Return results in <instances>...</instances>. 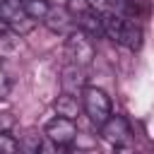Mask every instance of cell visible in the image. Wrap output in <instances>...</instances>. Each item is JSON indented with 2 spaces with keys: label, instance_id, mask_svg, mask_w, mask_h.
Instances as JSON below:
<instances>
[{
  "label": "cell",
  "instance_id": "obj_7",
  "mask_svg": "<svg viewBox=\"0 0 154 154\" xmlns=\"http://www.w3.org/2000/svg\"><path fill=\"white\" fill-rule=\"evenodd\" d=\"M75 26L82 29L84 34H89V36H103V29H101V12H99L94 5H91L89 10L75 14Z\"/></svg>",
  "mask_w": 154,
  "mask_h": 154
},
{
  "label": "cell",
  "instance_id": "obj_5",
  "mask_svg": "<svg viewBox=\"0 0 154 154\" xmlns=\"http://www.w3.org/2000/svg\"><path fill=\"white\" fill-rule=\"evenodd\" d=\"M99 132H101V140L108 142V144H113L116 149L130 144V140H132V130H130L128 118H125V116H118V113H116V116L111 113V116L99 125Z\"/></svg>",
  "mask_w": 154,
  "mask_h": 154
},
{
  "label": "cell",
  "instance_id": "obj_13",
  "mask_svg": "<svg viewBox=\"0 0 154 154\" xmlns=\"http://www.w3.org/2000/svg\"><path fill=\"white\" fill-rule=\"evenodd\" d=\"M7 91H10V77H7L5 67L0 65V99H5V96H7Z\"/></svg>",
  "mask_w": 154,
  "mask_h": 154
},
{
  "label": "cell",
  "instance_id": "obj_6",
  "mask_svg": "<svg viewBox=\"0 0 154 154\" xmlns=\"http://www.w3.org/2000/svg\"><path fill=\"white\" fill-rule=\"evenodd\" d=\"M41 22L48 26V31H53L58 36H67L72 29H77L75 26V17H72V12L67 7H53L51 5V10L46 12V17Z\"/></svg>",
  "mask_w": 154,
  "mask_h": 154
},
{
  "label": "cell",
  "instance_id": "obj_12",
  "mask_svg": "<svg viewBox=\"0 0 154 154\" xmlns=\"http://www.w3.org/2000/svg\"><path fill=\"white\" fill-rule=\"evenodd\" d=\"M89 7H91L89 0H67V10L72 12V17L79 14V12H84V10H89Z\"/></svg>",
  "mask_w": 154,
  "mask_h": 154
},
{
  "label": "cell",
  "instance_id": "obj_8",
  "mask_svg": "<svg viewBox=\"0 0 154 154\" xmlns=\"http://www.w3.org/2000/svg\"><path fill=\"white\" fill-rule=\"evenodd\" d=\"M53 108H55L58 116H65V118H72V120L82 113V103H79V99H77L75 94H70V91H63V94L53 101Z\"/></svg>",
  "mask_w": 154,
  "mask_h": 154
},
{
  "label": "cell",
  "instance_id": "obj_3",
  "mask_svg": "<svg viewBox=\"0 0 154 154\" xmlns=\"http://www.w3.org/2000/svg\"><path fill=\"white\" fill-rule=\"evenodd\" d=\"M65 55L70 58L72 65H79V67L91 65V60L96 55V48H94L91 36L84 34L82 29H72L65 36Z\"/></svg>",
  "mask_w": 154,
  "mask_h": 154
},
{
  "label": "cell",
  "instance_id": "obj_2",
  "mask_svg": "<svg viewBox=\"0 0 154 154\" xmlns=\"http://www.w3.org/2000/svg\"><path fill=\"white\" fill-rule=\"evenodd\" d=\"M79 103H82L84 116H87L96 128L113 113L111 96H108L103 89H99V87H84V89H82V99H79Z\"/></svg>",
  "mask_w": 154,
  "mask_h": 154
},
{
  "label": "cell",
  "instance_id": "obj_1",
  "mask_svg": "<svg viewBox=\"0 0 154 154\" xmlns=\"http://www.w3.org/2000/svg\"><path fill=\"white\" fill-rule=\"evenodd\" d=\"M101 29H103V36L111 38L113 43L118 46H125L130 51H140L142 48V41H144V31L137 22H132L130 17L125 14H118V12H101Z\"/></svg>",
  "mask_w": 154,
  "mask_h": 154
},
{
  "label": "cell",
  "instance_id": "obj_11",
  "mask_svg": "<svg viewBox=\"0 0 154 154\" xmlns=\"http://www.w3.org/2000/svg\"><path fill=\"white\" fill-rule=\"evenodd\" d=\"M19 149H24V152H41L43 149V137L36 135V132H29V135H24L19 140Z\"/></svg>",
  "mask_w": 154,
  "mask_h": 154
},
{
  "label": "cell",
  "instance_id": "obj_4",
  "mask_svg": "<svg viewBox=\"0 0 154 154\" xmlns=\"http://www.w3.org/2000/svg\"><path fill=\"white\" fill-rule=\"evenodd\" d=\"M77 125H75V120L72 118H65V116H58L55 113V118H51L48 123H46V128H43V137L51 142V144H55V147H70L75 140H77Z\"/></svg>",
  "mask_w": 154,
  "mask_h": 154
},
{
  "label": "cell",
  "instance_id": "obj_14",
  "mask_svg": "<svg viewBox=\"0 0 154 154\" xmlns=\"http://www.w3.org/2000/svg\"><path fill=\"white\" fill-rule=\"evenodd\" d=\"M5 34H10V26L5 24V19L0 17V36H5Z\"/></svg>",
  "mask_w": 154,
  "mask_h": 154
},
{
  "label": "cell",
  "instance_id": "obj_9",
  "mask_svg": "<svg viewBox=\"0 0 154 154\" xmlns=\"http://www.w3.org/2000/svg\"><path fill=\"white\" fill-rule=\"evenodd\" d=\"M60 84H63V89L65 91H70V94H75L77 89H84V77H82V67L79 65H67L65 70H63V77H60Z\"/></svg>",
  "mask_w": 154,
  "mask_h": 154
},
{
  "label": "cell",
  "instance_id": "obj_15",
  "mask_svg": "<svg viewBox=\"0 0 154 154\" xmlns=\"http://www.w3.org/2000/svg\"><path fill=\"white\" fill-rule=\"evenodd\" d=\"M2 108H5V99H0V111H2Z\"/></svg>",
  "mask_w": 154,
  "mask_h": 154
},
{
  "label": "cell",
  "instance_id": "obj_10",
  "mask_svg": "<svg viewBox=\"0 0 154 154\" xmlns=\"http://www.w3.org/2000/svg\"><path fill=\"white\" fill-rule=\"evenodd\" d=\"M19 152V140L10 135V130H0V154H14Z\"/></svg>",
  "mask_w": 154,
  "mask_h": 154
}]
</instances>
